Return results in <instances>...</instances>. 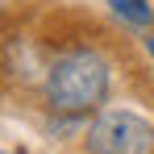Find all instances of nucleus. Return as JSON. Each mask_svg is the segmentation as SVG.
Here are the masks:
<instances>
[{
  "label": "nucleus",
  "instance_id": "f257e3e1",
  "mask_svg": "<svg viewBox=\"0 0 154 154\" xmlns=\"http://www.w3.org/2000/svg\"><path fill=\"white\" fill-rule=\"evenodd\" d=\"M108 88H112V67L92 46L63 50L46 71V104L54 117L83 121L88 112H96L108 100Z\"/></svg>",
  "mask_w": 154,
  "mask_h": 154
},
{
  "label": "nucleus",
  "instance_id": "f03ea898",
  "mask_svg": "<svg viewBox=\"0 0 154 154\" xmlns=\"http://www.w3.org/2000/svg\"><path fill=\"white\" fill-rule=\"evenodd\" d=\"M88 154H154V121L133 108H104L88 125Z\"/></svg>",
  "mask_w": 154,
  "mask_h": 154
},
{
  "label": "nucleus",
  "instance_id": "7ed1b4c3",
  "mask_svg": "<svg viewBox=\"0 0 154 154\" xmlns=\"http://www.w3.org/2000/svg\"><path fill=\"white\" fill-rule=\"evenodd\" d=\"M121 21H129V25H137V29H146L154 21V4H146V0H104Z\"/></svg>",
  "mask_w": 154,
  "mask_h": 154
},
{
  "label": "nucleus",
  "instance_id": "20e7f679",
  "mask_svg": "<svg viewBox=\"0 0 154 154\" xmlns=\"http://www.w3.org/2000/svg\"><path fill=\"white\" fill-rule=\"evenodd\" d=\"M146 50H150V58H154V33H146Z\"/></svg>",
  "mask_w": 154,
  "mask_h": 154
},
{
  "label": "nucleus",
  "instance_id": "39448f33",
  "mask_svg": "<svg viewBox=\"0 0 154 154\" xmlns=\"http://www.w3.org/2000/svg\"><path fill=\"white\" fill-rule=\"evenodd\" d=\"M0 154H4V150H0Z\"/></svg>",
  "mask_w": 154,
  "mask_h": 154
}]
</instances>
